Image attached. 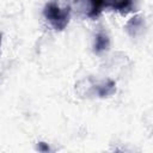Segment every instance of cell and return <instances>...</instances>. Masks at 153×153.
Instances as JSON below:
<instances>
[{"label": "cell", "mask_w": 153, "mask_h": 153, "mask_svg": "<svg viewBox=\"0 0 153 153\" xmlns=\"http://www.w3.org/2000/svg\"><path fill=\"white\" fill-rule=\"evenodd\" d=\"M0 45H1V35H0Z\"/></svg>", "instance_id": "8992f818"}, {"label": "cell", "mask_w": 153, "mask_h": 153, "mask_svg": "<svg viewBox=\"0 0 153 153\" xmlns=\"http://www.w3.org/2000/svg\"><path fill=\"white\" fill-rule=\"evenodd\" d=\"M109 48V38L105 33L99 32L96 36V41H94V53L99 54L104 50H106Z\"/></svg>", "instance_id": "3957f363"}, {"label": "cell", "mask_w": 153, "mask_h": 153, "mask_svg": "<svg viewBox=\"0 0 153 153\" xmlns=\"http://www.w3.org/2000/svg\"><path fill=\"white\" fill-rule=\"evenodd\" d=\"M43 14L45 19L49 22V24L54 27L56 31H62L66 29V26L69 23L71 18V7L66 6L61 8L55 2H48L44 6Z\"/></svg>", "instance_id": "6da1fadb"}, {"label": "cell", "mask_w": 153, "mask_h": 153, "mask_svg": "<svg viewBox=\"0 0 153 153\" xmlns=\"http://www.w3.org/2000/svg\"><path fill=\"white\" fill-rule=\"evenodd\" d=\"M115 91H116V87H115L114 81L109 80V81H106L105 84H103L102 86H99L98 94H99L100 97H108V96L112 94Z\"/></svg>", "instance_id": "277c9868"}, {"label": "cell", "mask_w": 153, "mask_h": 153, "mask_svg": "<svg viewBox=\"0 0 153 153\" xmlns=\"http://www.w3.org/2000/svg\"><path fill=\"white\" fill-rule=\"evenodd\" d=\"M38 149H39V151H49V147H48V146H43V142H39Z\"/></svg>", "instance_id": "5b68a950"}, {"label": "cell", "mask_w": 153, "mask_h": 153, "mask_svg": "<svg viewBox=\"0 0 153 153\" xmlns=\"http://www.w3.org/2000/svg\"><path fill=\"white\" fill-rule=\"evenodd\" d=\"M88 1V12L90 18H96L100 14L104 8H112L115 11L126 14L131 11L134 0H87Z\"/></svg>", "instance_id": "7a4b0ae2"}]
</instances>
